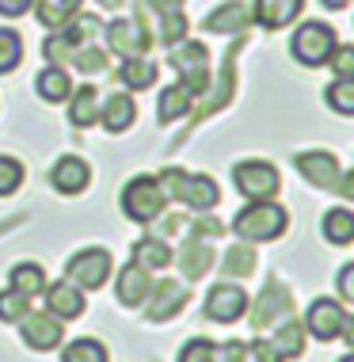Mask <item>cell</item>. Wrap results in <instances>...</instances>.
<instances>
[{
  "label": "cell",
  "instance_id": "1f68e13d",
  "mask_svg": "<svg viewBox=\"0 0 354 362\" xmlns=\"http://www.w3.org/2000/svg\"><path fill=\"white\" fill-rule=\"evenodd\" d=\"M107 62H111V57H107V50L100 42H88V46H76L73 50V69H81V73H103L107 69Z\"/></svg>",
  "mask_w": 354,
  "mask_h": 362
},
{
  "label": "cell",
  "instance_id": "d6a6232c",
  "mask_svg": "<svg viewBox=\"0 0 354 362\" xmlns=\"http://www.w3.org/2000/svg\"><path fill=\"white\" fill-rule=\"evenodd\" d=\"M61 362H111V358H107V347L100 339H73L61 351Z\"/></svg>",
  "mask_w": 354,
  "mask_h": 362
},
{
  "label": "cell",
  "instance_id": "8fae6325",
  "mask_svg": "<svg viewBox=\"0 0 354 362\" xmlns=\"http://www.w3.org/2000/svg\"><path fill=\"white\" fill-rule=\"evenodd\" d=\"M19 336H23V344L31 351H54L65 339V332H61V320L54 313H27L19 320Z\"/></svg>",
  "mask_w": 354,
  "mask_h": 362
},
{
  "label": "cell",
  "instance_id": "30bf717a",
  "mask_svg": "<svg viewBox=\"0 0 354 362\" xmlns=\"http://www.w3.org/2000/svg\"><path fill=\"white\" fill-rule=\"evenodd\" d=\"M248 313V293H244L236 282H218L210 293H206V317L218 320V325H232Z\"/></svg>",
  "mask_w": 354,
  "mask_h": 362
},
{
  "label": "cell",
  "instance_id": "4dcf8cb0",
  "mask_svg": "<svg viewBox=\"0 0 354 362\" xmlns=\"http://www.w3.org/2000/svg\"><path fill=\"white\" fill-rule=\"evenodd\" d=\"M236 50H240V46H232L229 57H225V69H221V84H218V92H213V100H206V103L199 107V111H194V122L206 119V115H213L221 103H229V95H232V57H236Z\"/></svg>",
  "mask_w": 354,
  "mask_h": 362
},
{
  "label": "cell",
  "instance_id": "5bb4252c",
  "mask_svg": "<svg viewBox=\"0 0 354 362\" xmlns=\"http://www.w3.org/2000/svg\"><path fill=\"white\" fill-rule=\"evenodd\" d=\"M42 293H46V313H54L57 320H76V317L88 309V305H84V290L73 286L69 279L54 282V286H46Z\"/></svg>",
  "mask_w": 354,
  "mask_h": 362
},
{
  "label": "cell",
  "instance_id": "8992f818",
  "mask_svg": "<svg viewBox=\"0 0 354 362\" xmlns=\"http://www.w3.org/2000/svg\"><path fill=\"white\" fill-rule=\"evenodd\" d=\"M336 50V31H331L328 23H317V19H309V23L297 27V35H293L290 42V54L297 57L301 65H309V69H317L324 65Z\"/></svg>",
  "mask_w": 354,
  "mask_h": 362
},
{
  "label": "cell",
  "instance_id": "4316f807",
  "mask_svg": "<svg viewBox=\"0 0 354 362\" xmlns=\"http://www.w3.org/2000/svg\"><path fill=\"white\" fill-rule=\"evenodd\" d=\"M267 344L274 347V355H278L282 362L297 358V355H305V328L297 325V320H282V328L274 332V339H267Z\"/></svg>",
  "mask_w": 354,
  "mask_h": 362
},
{
  "label": "cell",
  "instance_id": "836d02e7",
  "mask_svg": "<svg viewBox=\"0 0 354 362\" xmlns=\"http://www.w3.org/2000/svg\"><path fill=\"white\" fill-rule=\"evenodd\" d=\"M221 271H225V279H248L252 271H255V252L252 248H229L225 252V263H221Z\"/></svg>",
  "mask_w": 354,
  "mask_h": 362
},
{
  "label": "cell",
  "instance_id": "9c48e42d",
  "mask_svg": "<svg viewBox=\"0 0 354 362\" xmlns=\"http://www.w3.org/2000/svg\"><path fill=\"white\" fill-rule=\"evenodd\" d=\"M290 309H293L290 290L282 286V282H267L259 293V301H255V309H252V328L263 332L271 325H282V320H290Z\"/></svg>",
  "mask_w": 354,
  "mask_h": 362
},
{
  "label": "cell",
  "instance_id": "cb8c5ba5",
  "mask_svg": "<svg viewBox=\"0 0 354 362\" xmlns=\"http://www.w3.org/2000/svg\"><path fill=\"white\" fill-rule=\"evenodd\" d=\"M210 263H213V248H210V244H202V237H191L183 244V252H179L183 279H202L206 271H210Z\"/></svg>",
  "mask_w": 354,
  "mask_h": 362
},
{
  "label": "cell",
  "instance_id": "e0dca14e",
  "mask_svg": "<svg viewBox=\"0 0 354 362\" xmlns=\"http://www.w3.org/2000/svg\"><path fill=\"white\" fill-rule=\"evenodd\" d=\"M149 290H153L149 271H145V267H137L134 259L126 263L122 271H118V279H114V293H118V301H122V305L137 309L145 298H149Z\"/></svg>",
  "mask_w": 354,
  "mask_h": 362
},
{
  "label": "cell",
  "instance_id": "f35d334b",
  "mask_svg": "<svg viewBox=\"0 0 354 362\" xmlns=\"http://www.w3.org/2000/svg\"><path fill=\"white\" fill-rule=\"evenodd\" d=\"M19 183H23V164L16 156H0V199L19 191Z\"/></svg>",
  "mask_w": 354,
  "mask_h": 362
},
{
  "label": "cell",
  "instance_id": "7402d4cb",
  "mask_svg": "<svg viewBox=\"0 0 354 362\" xmlns=\"http://www.w3.org/2000/svg\"><path fill=\"white\" fill-rule=\"evenodd\" d=\"M191 103H194L191 88L187 84H168L160 92V103H156V119H160V126H168L175 119H183V115L191 111Z\"/></svg>",
  "mask_w": 354,
  "mask_h": 362
},
{
  "label": "cell",
  "instance_id": "3957f363",
  "mask_svg": "<svg viewBox=\"0 0 354 362\" xmlns=\"http://www.w3.org/2000/svg\"><path fill=\"white\" fill-rule=\"evenodd\" d=\"M164 202H168V194H164L156 175H134L122 187V214L137 225H149V221L160 218Z\"/></svg>",
  "mask_w": 354,
  "mask_h": 362
},
{
  "label": "cell",
  "instance_id": "7a4b0ae2",
  "mask_svg": "<svg viewBox=\"0 0 354 362\" xmlns=\"http://www.w3.org/2000/svg\"><path fill=\"white\" fill-rule=\"evenodd\" d=\"M286 225H290V214L274 199H267V202H248V206L236 214L232 233L244 240H274V237L286 233Z\"/></svg>",
  "mask_w": 354,
  "mask_h": 362
},
{
  "label": "cell",
  "instance_id": "bcb514c9",
  "mask_svg": "<svg viewBox=\"0 0 354 362\" xmlns=\"http://www.w3.org/2000/svg\"><path fill=\"white\" fill-rule=\"evenodd\" d=\"M339 336H343V339H347V344L354 347V317H347V320H343V332H339Z\"/></svg>",
  "mask_w": 354,
  "mask_h": 362
},
{
  "label": "cell",
  "instance_id": "ba28073f",
  "mask_svg": "<svg viewBox=\"0 0 354 362\" xmlns=\"http://www.w3.org/2000/svg\"><path fill=\"white\" fill-rule=\"evenodd\" d=\"M103 35H107V50L118 57H145V50L153 42L141 19H114Z\"/></svg>",
  "mask_w": 354,
  "mask_h": 362
},
{
  "label": "cell",
  "instance_id": "277c9868",
  "mask_svg": "<svg viewBox=\"0 0 354 362\" xmlns=\"http://www.w3.org/2000/svg\"><path fill=\"white\" fill-rule=\"evenodd\" d=\"M168 65L179 73V84L191 88V95H202L206 88H210V54H206V46L194 42V38H183V42L172 46Z\"/></svg>",
  "mask_w": 354,
  "mask_h": 362
},
{
  "label": "cell",
  "instance_id": "7bdbcfd3",
  "mask_svg": "<svg viewBox=\"0 0 354 362\" xmlns=\"http://www.w3.org/2000/svg\"><path fill=\"white\" fill-rule=\"evenodd\" d=\"M31 4L35 0H0V16H23V12H31Z\"/></svg>",
  "mask_w": 354,
  "mask_h": 362
},
{
  "label": "cell",
  "instance_id": "44dd1931",
  "mask_svg": "<svg viewBox=\"0 0 354 362\" xmlns=\"http://www.w3.org/2000/svg\"><path fill=\"white\" fill-rule=\"evenodd\" d=\"M69 122L81 126V130L100 122V92H95L92 84L76 88V92L69 95Z\"/></svg>",
  "mask_w": 354,
  "mask_h": 362
},
{
  "label": "cell",
  "instance_id": "6da1fadb",
  "mask_svg": "<svg viewBox=\"0 0 354 362\" xmlns=\"http://www.w3.org/2000/svg\"><path fill=\"white\" fill-rule=\"evenodd\" d=\"M156 180H160V187H164L168 199H179L191 210H213L218 199H221L218 183H213L210 175H202V172L194 175V172H183V168H164Z\"/></svg>",
  "mask_w": 354,
  "mask_h": 362
},
{
  "label": "cell",
  "instance_id": "5b68a950",
  "mask_svg": "<svg viewBox=\"0 0 354 362\" xmlns=\"http://www.w3.org/2000/svg\"><path fill=\"white\" fill-rule=\"evenodd\" d=\"M232 183H236V191H240L244 199L267 202V199L278 194L282 175H278V168H274L271 160H240L232 168Z\"/></svg>",
  "mask_w": 354,
  "mask_h": 362
},
{
  "label": "cell",
  "instance_id": "9a60e30c",
  "mask_svg": "<svg viewBox=\"0 0 354 362\" xmlns=\"http://www.w3.org/2000/svg\"><path fill=\"white\" fill-rule=\"evenodd\" d=\"M206 31L210 35H244L252 27V8L240 4V0H229V4H218L210 16H206Z\"/></svg>",
  "mask_w": 354,
  "mask_h": 362
},
{
  "label": "cell",
  "instance_id": "60d3db41",
  "mask_svg": "<svg viewBox=\"0 0 354 362\" xmlns=\"http://www.w3.org/2000/svg\"><path fill=\"white\" fill-rule=\"evenodd\" d=\"M328 62H331V73L336 76H354V46H336Z\"/></svg>",
  "mask_w": 354,
  "mask_h": 362
},
{
  "label": "cell",
  "instance_id": "ac0fdd59",
  "mask_svg": "<svg viewBox=\"0 0 354 362\" xmlns=\"http://www.w3.org/2000/svg\"><path fill=\"white\" fill-rule=\"evenodd\" d=\"M88 180H92V168H88L84 156H61L50 172V183L61 194H81L88 187Z\"/></svg>",
  "mask_w": 354,
  "mask_h": 362
},
{
  "label": "cell",
  "instance_id": "c3c4849f",
  "mask_svg": "<svg viewBox=\"0 0 354 362\" xmlns=\"http://www.w3.org/2000/svg\"><path fill=\"white\" fill-rule=\"evenodd\" d=\"M95 4H103V8H118L122 0H95Z\"/></svg>",
  "mask_w": 354,
  "mask_h": 362
},
{
  "label": "cell",
  "instance_id": "8d00e7d4",
  "mask_svg": "<svg viewBox=\"0 0 354 362\" xmlns=\"http://www.w3.org/2000/svg\"><path fill=\"white\" fill-rule=\"evenodd\" d=\"M31 313V298L19 290H0V320H23Z\"/></svg>",
  "mask_w": 354,
  "mask_h": 362
},
{
  "label": "cell",
  "instance_id": "74e56055",
  "mask_svg": "<svg viewBox=\"0 0 354 362\" xmlns=\"http://www.w3.org/2000/svg\"><path fill=\"white\" fill-rule=\"evenodd\" d=\"M187 16L183 12H168V16H160V42L164 46H175V42H183L187 38Z\"/></svg>",
  "mask_w": 354,
  "mask_h": 362
},
{
  "label": "cell",
  "instance_id": "f6af8a7d",
  "mask_svg": "<svg viewBox=\"0 0 354 362\" xmlns=\"http://www.w3.org/2000/svg\"><path fill=\"white\" fill-rule=\"evenodd\" d=\"M336 191L343 194V199H350V202H354V168L339 175V187H336Z\"/></svg>",
  "mask_w": 354,
  "mask_h": 362
},
{
  "label": "cell",
  "instance_id": "b9f144b4",
  "mask_svg": "<svg viewBox=\"0 0 354 362\" xmlns=\"http://www.w3.org/2000/svg\"><path fill=\"white\" fill-rule=\"evenodd\" d=\"M339 293H343V301L354 305V263H347V267L339 271Z\"/></svg>",
  "mask_w": 354,
  "mask_h": 362
},
{
  "label": "cell",
  "instance_id": "f546056e",
  "mask_svg": "<svg viewBox=\"0 0 354 362\" xmlns=\"http://www.w3.org/2000/svg\"><path fill=\"white\" fill-rule=\"evenodd\" d=\"M12 290H19L23 298H35V293L46 290V271L38 263H16L12 267Z\"/></svg>",
  "mask_w": 354,
  "mask_h": 362
},
{
  "label": "cell",
  "instance_id": "7c38bea8",
  "mask_svg": "<svg viewBox=\"0 0 354 362\" xmlns=\"http://www.w3.org/2000/svg\"><path fill=\"white\" fill-rule=\"evenodd\" d=\"M343 320H347V313H343L339 301H331V298H317L309 305V317H305V328L312 332L317 339H339V332H343Z\"/></svg>",
  "mask_w": 354,
  "mask_h": 362
},
{
  "label": "cell",
  "instance_id": "f907efd6",
  "mask_svg": "<svg viewBox=\"0 0 354 362\" xmlns=\"http://www.w3.org/2000/svg\"><path fill=\"white\" fill-rule=\"evenodd\" d=\"M244 362H248V358H244Z\"/></svg>",
  "mask_w": 354,
  "mask_h": 362
},
{
  "label": "cell",
  "instance_id": "ab89813d",
  "mask_svg": "<svg viewBox=\"0 0 354 362\" xmlns=\"http://www.w3.org/2000/svg\"><path fill=\"white\" fill-rule=\"evenodd\" d=\"M179 362H221V358H218V344H210V339L194 336L191 344L179 351Z\"/></svg>",
  "mask_w": 354,
  "mask_h": 362
},
{
  "label": "cell",
  "instance_id": "e575fe53",
  "mask_svg": "<svg viewBox=\"0 0 354 362\" xmlns=\"http://www.w3.org/2000/svg\"><path fill=\"white\" fill-rule=\"evenodd\" d=\"M324 100H328L331 111H339V115H354V76H339L336 84H328Z\"/></svg>",
  "mask_w": 354,
  "mask_h": 362
},
{
  "label": "cell",
  "instance_id": "4fadbf2b",
  "mask_svg": "<svg viewBox=\"0 0 354 362\" xmlns=\"http://www.w3.org/2000/svg\"><path fill=\"white\" fill-rule=\"evenodd\" d=\"M297 172L312 183V187H320V191H336V187H339V175H343L339 164H336V156H331V153H320V149L301 153V156H297Z\"/></svg>",
  "mask_w": 354,
  "mask_h": 362
},
{
  "label": "cell",
  "instance_id": "d6986e66",
  "mask_svg": "<svg viewBox=\"0 0 354 362\" xmlns=\"http://www.w3.org/2000/svg\"><path fill=\"white\" fill-rule=\"evenodd\" d=\"M183 305H187V286L175 279H164L156 282V293L149 301V320H172Z\"/></svg>",
  "mask_w": 354,
  "mask_h": 362
},
{
  "label": "cell",
  "instance_id": "7dc6e473",
  "mask_svg": "<svg viewBox=\"0 0 354 362\" xmlns=\"http://www.w3.org/2000/svg\"><path fill=\"white\" fill-rule=\"evenodd\" d=\"M320 4H324V8H331V12H339V8H347L350 0H320Z\"/></svg>",
  "mask_w": 354,
  "mask_h": 362
},
{
  "label": "cell",
  "instance_id": "52a82bcc",
  "mask_svg": "<svg viewBox=\"0 0 354 362\" xmlns=\"http://www.w3.org/2000/svg\"><path fill=\"white\" fill-rule=\"evenodd\" d=\"M65 275L81 290H100L111 279V252L107 248H84L65 263Z\"/></svg>",
  "mask_w": 354,
  "mask_h": 362
},
{
  "label": "cell",
  "instance_id": "f1b7e54d",
  "mask_svg": "<svg viewBox=\"0 0 354 362\" xmlns=\"http://www.w3.org/2000/svg\"><path fill=\"white\" fill-rule=\"evenodd\" d=\"M320 233H324V240H331V244H350L354 240V214L350 210H328Z\"/></svg>",
  "mask_w": 354,
  "mask_h": 362
},
{
  "label": "cell",
  "instance_id": "2e32d148",
  "mask_svg": "<svg viewBox=\"0 0 354 362\" xmlns=\"http://www.w3.org/2000/svg\"><path fill=\"white\" fill-rule=\"evenodd\" d=\"M305 0H255L252 8V19L263 27V31H282L286 23L301 16Z\"/></svg>",
  "mask_w": 354,
  "mask_h": 362
},
{
  "label": "cell",
  "instance_id": "ee69618b",
  "mask_svg": "<svg viewBox=\"0 0 354 362\" xmlns=\"http://www.w3.org/2000/svg\"><path fill=\"white\" fill-rule=\"evenodd\" d=\"M145 4L153 8V12L168 16V12H183V0H145Z\"/></svg>",
  "mask_w": 354,
  "mask_h": 362
},
{
  "label": "cell",
  "instance_id": "83f0119b",
  "mask_svg": "<svg viewBox=\"0 0 354 362\" xmlns=\"http://www.w3.org/2000/svg\"><path fill=\"white\" fill-rule=\"evenodd\" d=\"M118 76H122V84L130 88V92H145V88L156 84V65L145 62V57H122Z\"/></svg>",
  "mask_w": 354,
  "mask_h": 362
},
{
  "label": "cell",
  "instance_id": "603a6c76",
  "mask_svg": "<svg viewBox=\"0 0 354 362\" xmlns=\"http://www.w3.org/2000/svg\"><path fill=\"white\" fill-rule=\"evenodd\" d=\"M35 92L42 95L46 103H65L69 95H73V81H69V73L61 65H50V69H42L35 76Z\"/></svg>",
  "mask_w": 354,
  "mask_h": 362
},
{
  "label": "cell",
  "instance_id": "d4e9b609",
  "mask_svg": "<svg viewBox=\"0 0 354 362\" xmlns=\"http://www.w3.org/2000/svg\"><path fill=\"white\" fill-rule=\"evenodd\" d=\"M81 4L84 0H38L35 16H38V23H42L46 31H61L69 19L81 12Z\"/></svg>",
  "mask_w": 354,
  "mask_h": 362
},
{
  "label": "cell",
  "instance_id": "681fc988",
  "mask_svg": "<svg viewBox=\"0 0 354 362\" xmlns=\"http://www.w3.org/2000/svg\"><path fill=\"white\" fill-rule=\"evenodd\" d=\"M339 362H354V351H350V355H343V358H339Z\"/></svg>",
  "mask_w": 354,
  "mask_h": 362
},
{
  "label": "cell",
  "instance_id": "ffe728a7",
  "mask_svg": "<svg viewBox=\"0 0 354 362\" xmlns=\"http://www.w3.org/2000/svg\"><path fill=\"white\" fill-rule=\"evenodd\" d=\"M100 119H103V126H107L111 134L130 130L134 119H137V103H134V95H126V92L107 95V100L100 103Z\"/></svg>",
  "mask_w": 354,
  "mask_h": 362
},
{
  "label": "cell",
  "instance_id": "d590c367",
  "mask_svg": "<svg viewBox=\"0 0 354 362\" xmlns=\"http://www.w3.org/2000/svg\"><path fill=\"white\" fill-rule=\"evenodd\" d=\"M19 62H23V38L0 27V73H12Z\"/></svg>",
  "mask_w": 354,
  "mask_h": 362
},
{
  "label": "cell",
  "instance_id": "484cf974",
  "mask_svg": "<svg viewBox=\"0 0 354 362\" xmlns=\"http://www.w3.org/2000/svg\"><path fill=\"white\" fill-rule=\"evenodd\" d=\"M134 263L145 271H164L172 263V248L160 237H145V240L134 244Z\"/></svg>",
  "mask_w": 354,
  "mask_h": 362
}]
</instances>
